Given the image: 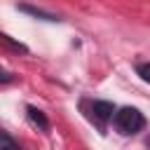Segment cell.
Here are the masks:
<instances>
[{"label": "cell", "mask_w": 150, "mask_h": 150, "mask_svg": "<svg viewBox=\"0 0 150 150\" xmlns=\"http://www.w3.org/2000/svg\"><path fill=\"white\" fill-rule=\"evenodd\" d=\"M145 124V117L136 108H120L115 112V127L120 134H136Z\"/></svg>", "instance_id": "6da1fadb"}, {"label": "cell", "mask_w": 150, "mask_h": 150, "mask_svg": "<svg viewBox=\"0 0 150 150\" xmlns=\"http://www.w3.org/2000/svg\"><path fill=\"white\" fill-rule=\"evenodd\" d=\"M91 112H94V117H96L98 122H105V120L112 117L115 108H112V103H108V101H94V103H91Z\"/></svg>", "instance_id": "7a4b0ae2"}, {"label": "cell", "mask_w": 150, "mask_h": 150, "mask_svg": "<svg viewBox=\"0 0 150 150\" xmlns=\"http://www.w3.org/2000/svg\"><path fill=\"white\" fill-rule=\"evenodd\" d=\"M28 117H30V120H33V122H35V124H40V127H42V129H47V127H49V124H47V120H45V115H42V112H40V110H35V108H33V105H30V108H28Z\"/></svg>", "instance_id": "3957f363"}, {"label": "cell", "mask_w": 150, "mask_h": 150, "mask_svg": "<svg viewBox=\"0 0 150 150\" xmlns=\"http://www.w3.org/2000/svg\"><path fill=\"white\" fill-rule=\"evenodd\" d=\"M0 150H21L7 134H0Z\"/></svg>", "instance_id": "277c9868"}, {"label": "cell", "mask_w": 150, "mask_h": 150, "mask_svg": "<svg viewBox=\"0 0 150 150\" xmlns=\"http://www.w3.org/2000/svg\"><path fill=\"white\" fill-rule=\"evenodd\" d=\"M138 73H141V77L143 80H148V66L143 63V66H138Z\"/></svg>", "instance_id": "5b68a950"}]
</instances>
